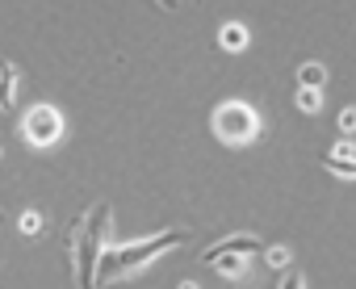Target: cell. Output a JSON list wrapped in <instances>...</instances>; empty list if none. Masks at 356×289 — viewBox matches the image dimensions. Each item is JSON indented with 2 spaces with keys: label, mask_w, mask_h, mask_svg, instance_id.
Returning <instances> with one entry per match:
<instances>
[{
  "label": "cell",
  "mask_w": 356,
  "mask_h": 289,
  "mask_svg": "<svg viewBox=\"0 0 356 289\" xmlns=\"http://www.w3.org/2000/svg\"><path fill=\"white\" fill-rule=\"evenodd\" d=\"M109 222H113V210L109 201L80 210L63 235V251L72 256V268H76V285L80 289H97V272H101V256H105V239H109Z\"/></svg>",
  "instance_id": "6da1fadb"
},
{
  "label": "cell",
  "mask_w": 356,
  "mask_h": 289,
  "mask_svg": "<svg viewBox=\"0 0 356 289\" xmlns=\"http://www.w3.org/2000/svg\"><path fill=\"white\" fill-rule=\"evenodd\" d=\"M189 239V231H163V235H151V239H138V243H118L101 256V272L97 281H113V276H126L134 268H143L147 260H159L163 251L181 247Z\"/></svg>",
  "instance_id": "7a4b0ae2"
},
{
  "label": "cell",
  "mask_w": 356,
  "mask_h": 289,
  "mask_svg": "<svg viewBox=\"0 0 356 289\" xmlns=\"http://www.w3.org/2000/svg\"><path fill=\"white\" fill-rule=\"evenodd\" d=\"M214 134L222 142H231V147H243V142H252L260 134V113L248 101H222L214 109Z\"/></svg>",
  "instance_id": "3957f363"
},
{
  "label": "cell",
  "mask_w": 356,
  "mask_h": 289,
  "mask_svg": "<svg viewBox=\"0 0 356 289\" xmlns=\"http://www.w3.org/2000/svg\"><path fill=\"white\" fill-rule=\"evenodd\" d=\"M22 130H26V138H30V142H38V147H47V142H55V138H59L63 122H59V113H55L51 105H34V109L26 113Z\"/></svg>",
  "instance_id": "277c9868"
},
{
  "label": "cell",
  "mask_w": 356,
  "mask_h": 289,
  "mask_svg": "<svg viewBox=\"0 0 356 289\" xmlns=\"http://www.w3.org/2000/svg\"><path fill=\"white\" fill-rule=\"evenodd\" d=\"M264 251V243H260V235H227V239H218L214 247H206V264H214L218 256H260Z\"/></svg>",
  "instance_id": "5b68a950"
},
{
  "label": "cell",
  "mask_w": 356,
  "mask_h": 289,
  "mask_svg": "<svg viewBox=\"0 0 356 289\" xmlns=\"http://www.w3.org/2000/svg\"><path fill=\"white\" fill-rule=\"evenodd\" d=\"M323 168H327L331 176L356 181V151H352V147H335V151H327V156H323Z\"/></svg>",
  "instance_id": "8992f818"
},
{
  "label": "cell",
  "mask_w": 356,
  "mask_h": 289,
  "mask_svg": "<svg viewBox=\"0 0 356 289\" xmlns=\"http://www.w3.org/2000/svg\"><path fill=\"white\" fill-rule=\"evenodd\" d=\"M17 97V67L9 59H0V109H9Z\"/></svg>",
  "instance_id": "52a82bcc"
},
{
  "label": "cell",
  "mask_w": 356,
  "mask_h": 289,
  "mask_svg": "<svg viewBox=\"0 0 356 289\" xmlns=\"http://www.w3.org/2000/svg\"><path fill=\"white\" fill-rule=\"evenodd\" d=\"M218 42H222V51H243V47H248V30H243L239 22H227L222 34H218Z\"/></svg>",
  "instance_id": "ba28073f"
},
{
  "label": "cell",
  "mask_w": 356,
  "mask_h": 289,
  "mask_svg": "<svg viewBox=\"0 0 356 289\" xmlns=\"http://www.w3.org/2000/svg\"><path fill=\"white\" fill-rule=\"evenodd\" d=\"M327 84V67L323 63H302L298 67V88H323Z\"/></svg>",
  "instance_id": "9c48e42d"
},
{
  "label": "cell",
  "mask_w": 356,
  "mask_h": 289,
  "mask_svg": "<svg viewBox=\"0 0 356 289\" xmlns=\"http://www.w3.org/2000/svg\"><path fill=\"white\" fill-rule=\"evenodd\" d=\"M214 268H218L222 276H231V281H235V276H243V268H248V256H218V260H214Z\"/></svg>",
  "instance_id": "30bf717a"
},
{
  "label": "cell",
  "mask_w": 356,
  "mask_h": 289,
  "mask_svg": "<svg viewBox=\"0 0 356 289\" xmlns=\"http://www.w3.org/2000/svg\"><path fill=\"white\" fill-rule=\"evenodd\" d=\"M293 101H298V109H302V113H314L323 97H318V88H298V97H293Z\"/></svg>",
  "instance_id": "8fae6325"
},
{
  "label": "cell",
  "mask_w": 356,
  "mask_h": 289,
  "mask_svg": "<svg viewBox=\"0 0 356 289\" xmlns=\"http://www.w3.org/2000/svg\"><path fill=\"white\" fill-rule=\"evenodd\" d=\"M281 289H306V276L302 272H285L281 276Z\"/></svg>",
  "instance_id": "7c38bea8"
},
{
  "label": "cell",
  "mask_w": 356,
  "mask_h": 289,
  "mask_svg": "<svg viewBox=\"0 0 356 289\" xmlns=\"http://www.w3.org/2000/svg\"><path fill=\"white\" fill-rule=\"evenodd\" d=\"M268 264H273V268H285V264H289V251H285V247H273V251H268Z\"/></svg>",
  "instance_id": "4fadbf2b"
},
{
  "label": "cell",
  "mask_w": 356,
  "mask_h": 289,
  "mask_svg": "<svg viewBox=\"0 0 356 289\" xmlns=\"http://www.w3.org/2000/svg\"><path fill=\"white\" fill-rule=\"evenodd\" d=\"M22 231H26V235H38V214H26V218H22Z\"/></svg>",
  "instance_id": "5bb4252c"
},
{
  "label": "cell",
  "mask_w": 356,
  "mask_h": 289,
  "mask_svg": "<svg viewBox=\"0 0 356 289\" xmlns=\"http://www.w3.org/2000/svg\"><path fill=\"white\" fill-rule=\"evenodd\" d=\"M339 126H343V130H356V109H343V117H339Z\"/></svg>",
  "instance_id": "9a60e30c"
},
{
  "label": "cell",
  "mask_w": 356,
  "mask_h": 289,
  "mask_svg": "<svg viewBox=\"0 0 356 289\" xmlns=\"http://www.w3.org/2000/svg\"><path fill=\"white\" fill-rule=\"evenodd\" d=\"M159 5H163V9H181V0H159Z\"/></svg>",
  "instance_id": "2e32d148"
},
{
  "label": "cell",
  "mask_w": 356,
  "mask_h": 289,
  "mask_svg": "<svg viewBox=\"0 0 356 289\" xmlns=\"http://www.w3.org/2000/svg\"><path fill=\"white\" fill-rule=\"evenodd\" d=\"M181 289H197V285H193V281H185V285H181Z\"/></svg>",
  "instance_id": "e0dca14e"
},
{
  "label": "cell",
  "mask_w": 356,
  "mask_h": 289,
  "mask_svg": "<svg viewBox=\"0 0 356 289\" xmlns=\"http://www.w3.org/2000/svg\"><path fill=\"white\" fill-rule=\"evenodd\" d=\"M0 222H5V210H0Z\"/></svg>",
  "instance_id": "ac0fdd59"
}]
</instances>
